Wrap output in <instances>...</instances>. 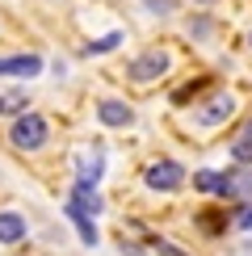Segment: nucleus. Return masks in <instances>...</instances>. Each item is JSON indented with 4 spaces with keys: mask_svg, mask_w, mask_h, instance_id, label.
Segmentation results:
<instances>
[{
    "mask_svg": "<svg viewBox=\"0 0 252 256\" xmlns=\"http://www.w3.org/2000/svg\"><path fill=\"white\" fill-rule=\"evenodd\" d=\"M97 118L105 122V126H130L134 122V110L126 101H118V97H105L101 105H97Z\"/></svg>",
    "mask_w": 252,
    "mask_h": 256,
    "instance_id": "nucleus-5",
    "label": "nucleus"
},
{
    "mask_svg": "<svg viewBox=\"0 0 252 256\" xmlns=\"http://www.w3.org/2000/svg\"><path fill=\"white\" fill-rule=\"evenodd\" d=\"M236 222H240L244 231H252V206H248V210H240V218H236Z\"/></svg>",
    "mask_w": 252,
    "mask_h": 256,
    "instance_id": "nucleus-16",
    "label": "nucleus"
},
{
    "mask_svg": "<svg viewBox=\"0 0 252 256\" xmlns=\"http://www.w3.org/2000/svg\"><path fill=\"white\" fill-rule=\"evenodd\" d=\"M164 72H168V55L164 50H143V55L126 68V76H130L134 84H152V80H160Z\"/></svg>",
    "mask_w": 252,
    "mask_h": 256,
    "instance_id": "nucleus-3",
    "label": "nucleus"
},
{
    "mask_svg": "<svg viewBox=\"0 0 252 256\" xmlns=\"http://www.w3.org/2000/svg\"><path fill=\"white\" fill-rule=\"evenodd\" d=\"M0 76H4V59H0Z\"/></svg>",
    "mask_w": 252,
    "mask_h": 256,
    "instance_id": "nucleus-17",
    "label": "nucleus"
},
{
    "mask_svg": "<svg viewBox=\"0 0 252 256\" xmlns=\"http://www.w3.org/2000/svg\"><path fill=\"white\" fill-rule=\"evenodd\" d=\"M21 114H30V97L21 88H8L0 92V118H21Z\"/></svg>",
    "mask_w": 252,
    "mask_h": 256,
    "instance_id": "nucleus-8",
    "label": "nucleus"
},
{
    "mask_svg": "<svg viewBox=\"0 0 252 256\" xmlns=\"http://www.w3.org/2000/svg\"><path fill=\"white\" fill-rule=\"evenodd\" d=\"M26 218L21 214H13V210H4V214H0V244H21L26 240Z\"/></svg>",
    "mask_w": 252,
    "mask_h": 256,
    "instance_id": "nucleus-7",
    "label": "nucleus"
},
{
    "mask_svg": "<svg viewBox=\"0 0 252 256\" xmlns=\"http://www.w3.org/2000/svg\"><path fill=\"white\" fill-rule=\"evenodd\" d=\"M118 42H122V34H105L101 42H92L88 50H92V55H101V50H114V46H118Z\"/></svg>",
    "mask_w": 252,
    "mask_h": 256,
    "instance_id": "nucleus-14",
    "label": "nucleus"
},
{
    "mask_svg": "<svg viewBox=\"0 0 252 256\" xmlns=\"http://www.w3.org/2000/svg\"><path fill=\"white\" fill-rule=\"evenodd\" d=\"M218 185H223L218 172H198L194 176V189H202V194H218Z\"/></svg>",
    "mask_w": 252,
    "mask_h": 256,
    "instance_id": "nucleus-12",
    "label": "nucleus"
},
{
    "mask_svg": "<svg viewBox=\"0 0 252 256\" xmlns=\"http://www.w3.org/2000/svg\"><path fill=\"white\" fill-rule=\"evenodd\" d=\"M231 160H236L240 168L252 164V118L244 122V130H240V134H236V143H231Z\"/></svg>",
    "mask_w": 252,
    "mask_h": 256,
    "instance_id": "nucleus-10",
    "label": "nucleus"
},
{
    "mask_svg": "<svg viewBox=\"0 0 252 256\" xmlns=\"http://www.w3.org/2000/svg\"><path fill=\"white\" fill-rule=\"evenodd\" d=\"M198 4H210V0H198Z\"/></svg>",
    "mask_w": 252,
    "mask_h": 256,
    "instance_id": "nucleus-18",
    "label": "nucleus"
},
{
    "mask_svg": "<svg viewBox=\"0 0 252 256\" xmlns=\"http://www.w3.org/2000/svg\"><path fill=\"white\" fill-rule=\"evenodd\" d=\"M42 72V59L38 55H17V59H4V76H38Z\"/></svg>",
    "mask_w": 252,
    "mask_h": 256,
    "instance_id": "nucleus-9",
    "label": "nucleus"
},
{
    "mask_svg": "<svg viewBox=\"0 0 252 256\" xmlns=\"http://www.w3.org/2000/svg\"><path fill=\"white\" fill-rule=\"evenodd\" d=\"M156 252H160V256H185V252H176L172 244H160V240H156Z\"/></svg>",
    "mask_w": 252,
    "mask_h": 256,
    "instance_id": "nucleus-15",
    "label": "nucleus"
},
{
    "mask_svg": "<svg viewBox=\"0 0 252 256\" xmlns=\"http://www.w3.org/2000/svg\"><path fill=\"white\" fill-rule=\"evenodd\" d=\"M46 138H50V126H46V118H42V114H21V118H13L8 143H13L17 152H38Z\"/></svg>",
    "mask_w": 252,
    "mask_h": 256,
    "instance_id": "nucleus-1",
    "label": "nucleus"
},
{
    "mask_svg": "<svg viewBox=\"0 0 252 256\" xmlns=\"http://www.w3.org/2000/svg\"><path fill=\"white\" fill-rule=\"evenodd\" d=\"M198 227H206V236H218V231H223L227 222L218 218V214H210V210H206V214H198Z\"/></svg>",
    "mask_w": 252,
    "mask_h": 256,
    "instance_id": "nucleus-13",
    "label": "nucleus"
},
{
    "mask_svg": "<svg viewBox=\"0 0 252 256\" xmlns=\"http://www.w3.org/2000/svg\"><path fill=\"white\" fill-rule=\"evenodd\" d=\"M68 218L76 222V231H80V240H84V244H97V222H92L88 214H80L72 202H68Z\"/></svg>",
    "mask_w": 252,
    "mask_h": 256,
    "instance_id": "nucleus-11",
    "label": "nucleus"
},
{
    "mask_svg": "<svg viewBox=\"0 0 252 256\" xmlns=\"http://www.w3.org/2000/svg\"><path fill=\"white\" fill-rule=\"evenodd\" d=\"M72 206H76L80 214H88V218L101 214V198H97V189H92V185H76V189H72Z\"/></svg>",
    "mask_w": 252,
    "mask_h": 256,
    "instance_id": "nucleus-6",
    "label": "nucleus"
},
{
    "mask_svg": "<svg viewBox=\"0 0 252 256\" xmlns=\"http://www.w3.org/2000/svg\"><path fill=\"white\" fill-rule=\"evenodd\" d=\"M143 180H147V189H156V194H172V189L185 185V168L176 164V160H156V164L143 172Z\"/></svg>",
    "mask_w": 252,
    "mask_h": 256,
    "instance_id": "nucleus-2",
    "label": "nucleus"
},
{
    "mask_svg": "<svg viewBox=\"0 0 252 256\" xmlns=\"http://www.w3.org/2000/svg\"><path fill=\"white\" fill-rule=\"evenodd\" d=\"M231 114H236V97H231V92H214V97L198 110V122L202 126H218V122H227Z\"/></svg>",
    "mask_w": 252,
    "mask_h": 256,
    "instance_id": "nucleus-4",
    "label": "nucleus"
}]
</instances>
